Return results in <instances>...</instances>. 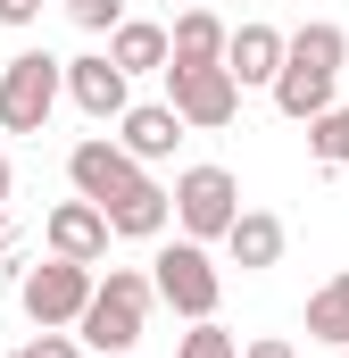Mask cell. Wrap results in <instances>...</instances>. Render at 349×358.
I'll use <instances>...</instances> for the list:
<instances>
[{
    "mask_svg": "<svg viewBox=\"0 0 349 358\" xmlns=\"http://www.w3.org/2000/svg\"><path fill=\"white\" fill-rule=\"evenodd\" d=\"M91 292H100V267H84V259H42V267L17 275V308L42 325V334H67V325H84Z\"/></svg>",
    "mask_w": 349,
    "mask_h": 358,
    "instance_id": "3",
    "label": "cell"
},
{
    "mask_svg": "<svg viewBox=\"0 0 349 358\" xmlns=\"http://www.w3.org/2000/svg\"><path fill=\"white\" fill-rule=\"evenodd\" d=\"M108 59H117L125 76H167L174 42H167V25H150V17H125V25L108 34Z\"/></svg>",
    "mask_w": 349,
    "mask_h": 358,
    "instance_id": "16",
    "label": "cell"
},
{
    "mask_svg": "<svg viewBox=\"0 0 349 358\" xmlns=\"http://www.w3.org/2000/svg\"><path fill=\"white\" fill-rule=\"evenodd\" d=\"M59 100H67V59L17 50V59L0 67V125H8V134H42Z\"/></svg>",
    "mask_w": 349,
    "mask_h": 358,
    "instance_id": "5",
    "label": "cell"
},
{
    "mask_svg": "<svg viewBox=\"0 0 349 358\" xmlns=\"http://www.w3.org/2000/svg\"><path fill=\"white\" fill-rule=\"evenodd\" d=\"M108 234H117V225H108V208L84 200V192H75V200H59V208L42 217L50 259H84V267H100V259H108Z\"/></svg>",
    "mask_w": 349,
    "mask_h": 358,
    "instance_id": "9",
    "label": "cell"
},
{
    "mask_svg": "<svg viewBox=\"0 0 349 358\" xmlns=\"http://www.w3.org/2000/svg\"><path fill=\"white\" fill-rule=\"evenodd\" d=\"M341 59H349V34L333 25V17L299 25V34H291V50H283V76H274V108H283L291 125H316V117L333 108Z\"/></svg>",
    "mask_w": 349,
    "mask_h": 358,
    "instance_id": "1",
    "label": "cell"
},
{
    "mask_svg": "<svg viewBox=\"0 0 349 358\" xmlns=\"http://www.w3.org/2000/svg\"><path fill=\"white\" fill-rule=\"evenodd\" d=\"M167 42H174L167 67H225V42H233V34H225L216 8H183V17L167 25Z\"/></svg>",
    "mask_w": 349,
    "mask_h": 358,
    "instance_id": "14",
    "label": "cell"
},
{
    "mask_svg": "<svg viewBox=\"0 0 349 358\" xmlns=\"http://www.w3.org/2000/svg\"><path fill=\"white\" fill-rule=\"evenodd\" d=\"M283 242H291V234H283L274 208H242L233 234H225V259H233L242 275H266V267H283Z\"/></svg>",
    "mask_w": 349,
    "mask_h": 358,
    "instance_id": "12",
    "label": "cell"
},
{
    "mask_svg": "<svg viewBox=\"0 0 349 358\" xmlns=\"http://www.w3.org/2000/svg\"><path fill=\"white\" fill-rule=\"evenodd\" d=\"M167 217H174V192L167 183H133V192H125V200H108V225H117V234H125V242H158V234H167Z\"/></svg>",
    "mask_w": 349,
    "mask_h": 358,
    "instance_id": "15",
    "label": "cell"
},
{
    "mask_svg": "<svg viewBox=\"0 0 349 358\" xmlns=\"http://www.w3.org/2000/svg\"><path fill=\"white\" fill-rule=\"evenodd\" d=\"M183 134H191V125L174 117V100H133V108L117 117V142H125V150H133L142 167H158L174 142H183Z\"/></svg>",
    "mask_w": 349,
    "mask_h": 358,
    "instance_id": "11",
    "label": "cell"
},
{
    "mask_svg": "<svg viewBox=\"0 0 349 358\" xmlns=\"http://www.w3.org/2000/svg\"><path fill=\"white\" fill-rule=\"evenodd\" d=\"M67 100L84 108L91 125H117L125 108H133V76L100 50V59H67Z\"/></svg>",
    "mask_w": 349,
    "mask_h": 358,
    "instance_id": "10",
    "label": "cell"
},
{
    "mask_svg": "<svg viewBox=\"0 0 349 358\" xmlns=\"http://www.w3.org/2000/svg\"><path fill=\"white\" fill-rule=\"evenodd\" d=\"M150 308H158V283H150V275H142V267H108L75 334H84V350H100V358H125L133 342H142Z\"/></svg>",
    "mask_w": 349,
    "mask_h": 358,
    "instance_id": "2",
    "label": "cell"
},
{
    "mask_svg": "<svg viewBox=\"0 0 349 358\" xmlns=\"http://www.w3.org/2000/svg\"><path fill=\"white\" fill-rule=\"evenodd\" d=\"M333 358H349V350H333Z\"/></svg>",
    "mask_w": 349,
    "mask_h": 358,
    "instance_id": "28",
    "label": "cell"
},
{
    "mask_svg": "<svg viewBox=\"0 0 349 358\" xmlns=\"http://www.w3.org/2000/svg\"><path fill=\"white\" fill-rule=\"evenodd\" d=\"M183 8H208V0H183Z\"/></svg>",
    "mask_w": 349,
    "mask_h": 358,
    "instance_id": "26",
    "label": "cell"
},
{
    "mask_svg": "<svg viewBox=\"0 0 349 358\" xmlns=\"http://www.w3.org/2000/svg\"><path fill=\"white\" fill-rule=\"evenodd\" d=\"M142 176H150V167H142V159H133L117 134H84V142L67 150V183H75L84 200H100V208H108V200H125Z\"/></svg>",
    "mask_w": 349,
    "mask_h": 358,
    "instance_id": "8",
    "label": "cell"
},
{
    "mask_svg": "<svg viewBox=\"0 0 349 358\" xmlns=\"http://www.w3.org/2000/svg\"><path fill=\"white\" fill-rule=\"evenodd\" d=\"M8 358H25V350H8Z\"/></svg>",
    "mask_w": 349,
    "mask_h": 358,
    "instance_id": "27",
    "label": "cell"
},
{
    "mask_svg": "<svg viewBox=\"0 0 349 358\" xmlns=\"http://www.w3.org/2000/svg\"><path fill=\"white\" fill-rule=\"evenodd\" d=\"M8 192H17V167H8V150H0V208H8Z\"/></svg>",
    "mask_w": 349,
    "mask_h": 358,
    "instance_id": "25",
    "label": "cell"
},
{
    "mask_svg": "<svg viewBox=\"0 0 349 358\" xmlns=\"http://www.w3.org/2000/svg\"><path fill=\"white\" fill-rule=\"evenodd\" d=\"M25 358H84V334H34Z\"/></svg>",
    "mask_w": 349,
    "mask_h": 358,
    "instance_id": "21",
    "label": "cell"
},
{
    "mask_svg": "<svg viewBox=\"0 0 349 358\" xmlns=\"http://www.w3.org/2000/svg\"><path fill=\"white\" fill-rule=\"evenodd\" d=\"M233 217H242V183L225 176V167H183L174 176V225L191 242H225Z\"/></svg>",
    "mask_w": 349,
    "mask_h": 358,
    "instance_id": "6",
    "label": "cell"
},
{
    "mask_svg": "<svg viewBox=\"0 0 349 358\" xmlns=\"http://www.w3.org/2000/svg\"><path fill=\"white\" fill-rule=\"evenodd\" d=\"M167 100L191 134H216L242 117V76L233 67H167Z\"/></svg>",
    "mask_w": 349,
    "mask_h": 358,
    "instance_id": "7",
    "label": "cell"
},
{
    "mask_svg": "<svg viewBox=\"0 0 349 358\" xmlns=\"http://www.w3.org/2000/svg\"><path fill=\"white\" fill-rule=\"evenodd\" d=\"M150 283H158V300H167L183 325H200V317H216V300H225V267L208 259V242H167L158 259H150Z\"/></svg>",
    "mask_w": 349,
    "mask_h": 358,
    "instance_id": "4",
    "label": "cell"
},
{
    "mask_svg": "<svg viewBox=\"0 0 349 358\" xmlns=\"http://www.w3.org/2000/svg\"><path fill=\"white\" fill-rule=\"evenodd\" d=\"M67 17H75L84 34H117V25H125V0H67Z\"/></svg>",
    "mask_w": 349,
    "mask_h": 358,
    "instance_id": "20",
    "label": "cell"
},
{
    "mask_svg": "<svg viewBox=\"0 0 349 358\" xmlns=\"http://www.w3.org/2000/svg\"><path fill=\"white\" fill-rule=\"evenodd\" d=\"M42 17V0H0V25H34Z\"/></svg>",
    "mask_w": 349,
    "mask_h": 358,
    "instance_id": "23",
    "label": "cell"
},
{
    "mask_svg": "<svg viewBox=\"0 0 349 358\" xmlns=\"http://www.w3.org/2000/svg\"><path fill=\"white\" fill-rule=\"evenodd\" d=\"M242 358H299V350H291L283 334H258V342H250V350H242Z\"/></svg>",
    "mask_w": 349,
    "mask_h": 358,
    "instance_id": "22",
    "label": "cell"
},
{
    "mask_svg": "<svg viewBox=\"0 0 349 358\" xmlns=\"http://www.w3.org/2000/svg\"><path fill=\"white\" fill-rule=\"evenodd\" d=\"M174 358H242V342H233V334H225L216 317H200V325H191V334L174 342Z\"/></svg>",
    "mask_w": 349,
    "mask_h": 358,
    "instance_id": "19",
    "label": "cell"
},
{
    "mask_svg": "<svg viewBox=\"0 0 349 358\" xmlns=\"http://www.w3.org/2000/svg\"><path fill=\"white\" fill-rule=\"evenodd\" d=\"M308 150H316V167H349V100H333L308 125Z\"/></svg>",
    "mask_w": 349,
    "mask_h": 358,
    "instance_id": "18",
    "label": "cell"
},
{
    "mask_svg": "<svg viewBox=\"0 0 349 358\" xmlns=\"http://www.w3.org/2000/svg\"><path fill=\"white\" fill-rule=\"evenodd\" d=\"M283 50H291V34H274V25H242V34L225 42V67L242 76V92H250V84L274 92V76H283Z\"/></svg>",
    "mask_w": 349,
    "mask_h": 358,
    "instance_id": "13",
    "label": "cell"
},
{
    "mask_svg": "<svg viewBox=\"0 0 349 358\" xmlns=\"http://www.w3.org/2000/svg\"><path fill=\"white\" fill-rule=\"evenodd\" d=\"M17 267V217H8V208H0V275Z\"/></svg>",
    "mask_w": 349,
    "mask_h": 358,
    "instance_id": "24",
    "label": "cell"
},
{
    "mask_svg": "<svg viewBox=\"0 0 349 358\" xmlns=\"http://www.w3.org/2000/svg\"><path fill=\"white\" fill-rule=\"evenodd\" d=\"M308 342L349 350V267L333 275V283H316V292H308Z\"/></svg>",
    "mask_w": 349,
    "mask_h": 358,
    "instance_id": "17",
    "label": "cell"
}]
</instances>
